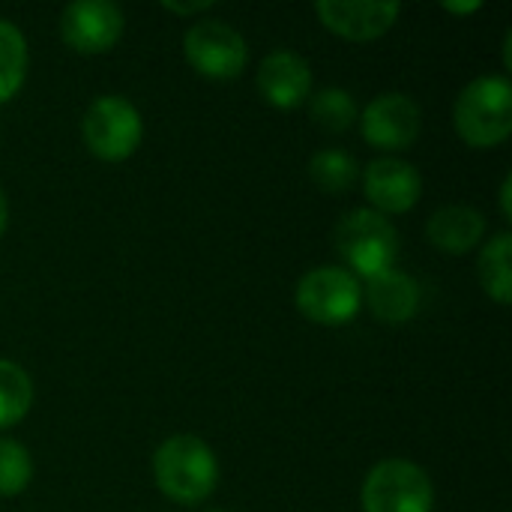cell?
Segmentation results:
<instances>
[{
    "instance_id": "6da1fadb",
    "label": "cell",
    "mask_w": 512,
    "mask_h": 512,
    "mask_svg": "<svg viewBox=\"0 0 512 512\" xmlns=\"http://www.w3.org/2000/svg\"><path fill=\"white\" fill-rule=\"evenodd\" d=\"M153 480L177 504H201L219 486V459L198 435H171L153 453Z\"/></svg>"
},
{
    "instance_id": "7a4b0ae2",
    "label": "cell",
    "mask_w": 512,
    "mask_h": 512,
    "mask_svg": "<svg viewBox=\"0 0 512 512\" xmlns=\"http://www.w3.org/2000/svg\"><path fill=\"white\" fill-rule=\"evenodd\" d=\"M453 123L468 147L489 150L510 138L512 84L507 75H477L453 105Z\"/></svg>"
},
{
    "instance_id": "3957f363",
    "label": "cell",
    "mask_w": 512,
    "mask_h": 512,
    "mask_svg": "<svg viewBox=\"0 0 512 512\" xmlns=\"http://www.w3.org/2000/svg\"><path fill=\"white\" fill-rule=\"evenodd\" d=\"M336 252L348 264V273L372 279L396 267L399 231L384 213L372 207H357L336 228Z\"/></svg>"
},
{
    "instance_id": "277c9868",
    "label": "cell",
    "mask_w": 512,
    "mask_h": 512,
    "mask_svg": "<svg viewBox=\"0 0 512 512\" xmlns=\"http://www.w3.org/2000/svg\"><path fill=\"white\" fill-rule=\"evenodd\" d=\"M81 138L96 159L123 162L144 138L141 111L120 93L96 96L81 117Z\"/></svg>"
},
{
    "instance_id": "5b68a950",
    "label": "cell",
    "mask_w": 512,
    "mask_h": 512,
    "mask_svg": "<svg viewBox=\"0 0 512 512\" xmlns=\"http://www.w3.org/2000/svg\"><path fill=\"white\" fill-rule=\"evenodd\" d=\"M363 512H432L435 486L432 477L408 459L378 462L360 489Z\"/></svg>"
},
{
    "instance_id": "8992f818",
    "label": "cell",
    "mask_w": 512,
    "mask_h": 512,
    "mask_svg": "<svg viewBox=\"0 0 512 512\" xmlns=\"http://www.w3.org/2000/svg\"><path fill=\"white\" fill-rule=\"evenodd\" d=\"M294 303L303 312V318L324 327H342L360 315L363 285L345 267H315L297 282Z\"/></svg>"
},
{
    "instance_id": "52a82bcc",
    "label": "cell",
    "mask_w": 512,
    "mask_h": 512,
    "mask_svg": "<svg viewBox=\"0 0 512 512\" xmlns=\"http://www.w3.org/2000/svg\"><path fill=\"white\" fill-rule=\"evenodd\" d=\"M183 51L189 66L213 81L237 78L249 60L246 36L222 18H198L183 36Z\"/></svg>"
},
{
    "instance_id": "ba28073f",
    "label": "cell",
    "mask_w": 512,
    "mask_h": 512,
    "mask_svg": "<svg viewBox=\"0 0 512 512\" xmlns=\"http://www.w3.org/2000/svg\"><path fill=\"white\" fill-rule=\"evenodd\" d=\"M363 138L378 150H408L423 129V108L402 90L378 93L357 117Z\"/></svg>"
},
{
    "instance_id": "9c48e42d",
    "label": "cell",
    "mask_w": 512,
    "mask_h": 512,
    "mask_svg": "<svg viewBox=\"0 0 512 512\" xmlns=\"http://www.w3.org/2000/svg\"><path fill=\"white\" fill-rule=\"evenodd\" d=\"M126 30V15L114 0H72L60 12V36L78 54L111 51Z\"/></svg>"
},
{
    "instance_id": "30bf717a",
    "label": "cell",
    "mask_w": 512,
    "mask_h": 512,
    "mask_svg": "<svg viewBox=\"0 0 512 512\" xmlns=\"http://www.w3.org/2000/svg\"><path fill=\"white\" fill-rule=\"evenodd\" d=\"M363 195L372 210L384 216H399L417 207L423 195V177L420 171L396 156H378L363 171Z\"/></svg>"
},
{
    "instance_id": "8fae6325",
    "label": "cell",
    "mask_w": 512,
    "mask_h": 512,
    "mask_svg": "<svg viewBox=\"0 0 512 512\" xmlns=\"http://www.w3.org/2000/svg\"><path fill=\"white\" fill-rule=\"evenodd\" d=\"M402 3L390 0H318L315 15L321 24L351 42H372L399 21Z\"/></svg>"
},
{
    "instance_id": "7c38bea8",
    "label": "cell",
    "mask_w": 512,
    "mask_h": 512,
    "mask_svg": "<svg viewBox=\"0 0 512 512\" xmlns=\"http://www.w3.org/2000/svg\"><path fill=\"white\" fill-rule=\"evenodd\" d=\"M258 93L267 105L291 111L312 96V66L291 48L270 51L258 66Z\"/></svg>"
},
{
    "instance_id": "4fadbf2b",
    "label": "cell",
    "mask_w": 512,
    "mask_h": 512,
    "mask_svg": "<svg viewBox=\"0 0 512 512\" xmlns=\"http://www.w3.org/2000/svg\"><path fill=\"white\" fill-rule=\"evenodd\" d=\"M426 237L441 252L465 255L486 237V216L471 204H444L429 216Z\"/></svg>"
},
{
    "instance_id": "5bb4252c",
    "label": "cell",
    "mask_w": 512,
    "mask_h": 512,
    "mask_svg": "<svg viewBox=\"0 0 512 512\" xmlns=\"http://www.w3.org/2000/svg\"><path fill=\"white\" fill-rule=\"evenodd\" d=\"M363 300H369V309L384 324H405L420 309V285L414 276L402 270H384L372 279H366Z\"/></svg>"
},
{
    "instance_id": "9a60e30c",
    "label": "cell",
    "mask_w": 512,
    "mask_h": 512,
    "mask_svg": "<svg viewBox=\"0 0 512 512\" xmlns=\"http://www.w3.org/2000/svg\"><path fill=\"white\" fill-rule=\"evenodd\" d=\"M512 234L510 231H498L480 252V264H477V273H480V282H483V291L498 303V306H510L512 300Z\"/></svg>"
},
{
    "instance_id": "2e32d148",
    "label": "cell",
    "mask_w": 512,
    "mask_h": 512,
    "mask_svg": "<svg viewBox=\"0 0 512 512\" xmlns=\"http://www.w3.org/2000/svg\"><path fill=\"white\" fill-rule=\"evenodd\" d=\"M33 408V378L15 360L0 357V429H12Z\"/></svg>"
},
{
    "instance_id": "e0dca14e",
    "label": "cell",
    "mask_w": 512,
    "mask_h": 512,
    "mask_svg": "<svg viewBox=\"0 0 512 512\" xmlns=\"http://www.w3.org/2000/svg\"><path fill=\"white\" fill-rule=\"evenodd\" d=\"M306 102H309V114H312L315 126H321L324 132H333V135L348 132L360 117L357 99L345 87H321Z\"/></svg>"
},
{
    "instance_id": "ac0fdd59",
    "label": "cell",
    "mask_w": 512,
    "mask_h": 512,
    "mask_svg": "<svg viewBox=\"0 0 512 512\" xmlns=\"http://www.w3.org/2000/svg\"><path fill=\"white\" fill-rule=\"evenodd\" d=\"M360 162L351 156V153H345V150H318V153H312V159H309V177H312V183L321 189V192H327V195H342V192H348L357 180H360Z\"/></svg>"
},
{
    "instance_id": "d6986e66",
    "label": "cell",
    "mask_w": 512,
    "mask_h": 512,
    "mask_svg": "<svg viewBox=\"0 0 512 512\" xmlns=\"http://www.w3.org/2000/svg\"><path fill=\"white\" fill-rule=\"evenodd\" d=\"M27 78V39L9 18H0V102H9Z\"/></svg>"
},
{
    "instance_id": "ffe728a7",
    "label": "cell",
    "mask_w": 512,
    "mask_h": 512,
    "mask_svg": "<svg viewBox=\"0 0 512 512\" xmlns=\"http://www.w3.org/2000/svg\"><path fill=\"white\" fill-rule=\"evenodd\" d=\"M33 480V459L15 438L0 435V498L21 495Z\"/></svg>"
},
{
    "instance_id": "44dd1931",
    "label": "cell",
    "mask_w": 512,
    "mask_h": 512,
    "mask_svg": "<svg viewBox=\"0 0 512 512\" xmlns=\"http://www.w3.org/2000/svg\"><path fill=\"white\" fill-rule=\"evenodd\" d=\"M162 6L168 12H174V15H195V12H207L213 3L210 0H195V3H171V0H165Z\"/></svg>"
},
{
    "instance_id": "7402d4cb",
    "label": "cell",
    "mask_w": 512,
    "mask_h": 512,
    "mask_svg": "<svg viewBox=\"0 0 512 512\" xmlns=\"http://www.w3.org/2000/svg\"><path fill=\"white\" fill-rule=\"evenodd\" d=\"M501 213L504 219H512V174H507L501 183Z\"/></svg>"
},
{
    "instance_id": "603a6c76",
    "label": "cell",
    "mask_w": 512,
    "mask_h": 512,
    "mask_svg": "<svg viewBox=\"0 0 512 512\" xmlns=\"http://www.w3.org/2000/svg\"><path fill=\"white\" fill-rule=\"evenodd\" d=\"M6 225H9V201H6V192L0 189V237L6 234Z\"/></svg>"
},
{
    "instance_id": "cb8c5ba5",
    "label": "cell",
    "mask_w": 512,
    "mask_h": 512,
    "mask_svg": "<svg viewBox=\"0 0 512 512\" xmlns=\"http://www.w3.org/2000/svg\"><path fill=\"white\" fill-rule=\"evenodd\" d=\"M480 6H483L480 0H474V3H444V9H450V12H474Z\"/></svg>"
},
{
    "instance_id": "d4e9b609",
    "label": "cell",
    "mask_w": 512,
    "mask_h": 512,
    "mask_svg": "<svg viewBox=\"0 0 512 512\" xmlns=\"http://www.w3.org/2000/svg\"><path fill=\"white\" fill-rule=\"evenodd\" d=\"M504 63H507V69H512V30L504 33Z\"/></svg>"
},
{
    "instance_id": "484cf974",
    "label": "cell",
    "mask_w": 512,
    "mask_h": 512,
    "mask_svg": "<svg viewBox=\"0 0 512 512\" xmlns=\"http://www.w3.org/2000/svg\"><path fill=\"white\" fill-rule=\"evenodd\" d=\"M204 512H225V510H204Z\"/></svg>"
}]
</instances>
